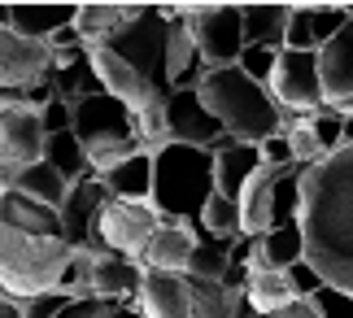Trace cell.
<instances>
[{
    "instance_id": "cell-49",
    "label": "cell",
    "mask_w": 353,
    "mask_h": 318,
    "mask_svg": "<svg viewBox=\"0 0 353 318\" xmlns=\"http://www.w3.org/2000/svg\"><path fill=\"white\" fill-rule=\"evenodd\" d=\"M0 301H5V288H0Z\"/></svg>"
},
{
    "instance_id": "cell-2",
    "label": "cell",
    "mask_w": 353,
    "mask_h": 318,
    "mask_svg": "<svg viewBox=\"0 0 353 318\" xmlns=\"http://www.w3.org/2000/svg\"><path fill=\"white\" fill-rule=\"evenodd\" d=\"M196 96L205 101L214 122L223 127L227 140L236 144H262L270 135L283 131V109L275 105V96L240 70V66H219L205 70V79L196 83Z\"/></svg>"
},
{
    "instance_id": "cell-47",
    "label": "cell",
    "mask_w": 353,
    "mask_h": 318,
    "mask_svg": "<svg viewBox=\"0 0 353 318\" xmlns=\"http://www.w3.org/2000/svg\"><path fill=\"white\" fill-rule=\"evenodd\" d=\"M110 318H144V314H140V310H135L131 301H127V306H110Z\"/></svg>"
},
{
    "instance_id": "cell-37",
    "label": "cell",
    "mask_w": 353,
    "mask_h": 318,
    "mask_svg": "<svg viewBox=\"0 0 353 318\" xmlns=\"http://www.w3.org/2000/svg\"><path fill=\"white\" fill-rule=\"evenodd\" d=\"M283 140H288V148H292V161L301 166V170H310V166H319L323 157V148H319V140H314V131L305 127V118H296L288 131H283Z\"/></svg>"
},
{
    "instance_id": "cell-40",
    "label": "cell",
    "mask_w": 353,
    "mask_h": 318,
    "mask_svg": "<svg viewBox=\"0 0 353 318\" xmlns=\"http://www.w3.org/2000/svg\"><path fill=\"white\" fill-rule=\"evenodd\" d=\"M283 275H288V284H292V297H314L319 292V288H327V284H323V275L314 270V266H310V261L301 257V261H296V266H288V270H283Z\"/></svg>"
},
{
    "instance_id": "cell-29",
    "label": "cell",
    "mask_w": 353,
    "mask_h": 318,
    "mask_svg": "<svg viewBox=\"0 0 353 318\" xmlns=\"http://www.w3.org/2000/svg\"><path fill=\"white\" fill-rule=\"evenodd\" d=\"M13 192H22V197H31L39 205H48V210H61V201H65V192H70V183L52 170V166L39 157L35 166H22L18 179H13Z\"/></svg>"
},
{
    "instance_id": "cell-22",
    "label": "cell",
    "mask_w": 353,
    "mask_h": 318,
    "mask_svg": "<svg viewBox=\"0 0 353 318\" xmlns=\"http://www.w3.org/2000/svg\"><path fill=\"white\" fill-rule=\"evenodd\" d=\"M305 257V236H301V223H288V227H270L262 231L257 240H249V261L253 270H288Z\"/></svg>"
},
{
    "instance_id": "cell-15",
    "label": "cell",
    "mask_w": 353,
    "mask_h": 318,
    "mask_svg": "<svg viewBox=\"0 0 353 318\" xmlns=\"http://www.w3.org/2000/svg\"><path fill=\"white\" fill-rule=\"evenodd\" d=\"M319 83H323V105L341 109L353 101V22L341 26L319 52Z\"/></svg>"
},
{
    "instance_id": "cell-33",
    "label": "cell",
    "mask_w": 353,
    "mask_h": 318,
    "mask_svg": "<svg viewBox=\"0 0 353 318\" xmlns=\"http://www.w3.org/2000/svg\"><path fill=\"white\" fill-rule=\"evenodd\" d=\"M232 270V240H210V236H196V248L188 257V279H227Z\"/></svg>"
},
{
    "instance_id": "cell-38",
    "label": "cell",
    "mask_w": 353,
    "mask_h": 318,
    "mask_svg": "<svg viewBox=\"0 0 353 318\" xmlns=\"http://www.w3.org/2000/svg\"><path fill=\"white\" fill-rule=\"evenodd\" d=\"M279 52H283V48H279ZM279 52H275V48H253V44H249V48L240 52V61H236V66H240V70H244V74H249V79L257 83V88H266V83H270V74H275V61H279Z\"/></svg>"
},
{
    "instance_id": "cell-26",
    "label": "cell",
    "mask_w": 353,
    "mask_h": 318,
    "mask_svg": "<svg viewBox=\"0 0 353 318\" xmlns=\"http://www.w3.org/2000/svg\"><path fill=\"white\" fill-rule=\"evenodd\" d=\"M74 5H9V31L35 39V44H48L61 26L74 22Z\"/></svg>"
},
{
    "instance_id": "cell-9",
    "label": "cell",
    "mask_w": 353,
    "mask_h": 318,
    "mask_svg": "<svg viewBox=\"0 0 353 318\" xmlns=\"http://www.w3.org/2000/svg\"><path fill=\"white\" fill-rule=\"evenodd\" d=\"M161 227V214L153 205H135V201H105L101 210V223H97V244L110 248L118 257H131L140 261L144 244L153 240V231Z\"/></svg>"
},
{
    "instance_id": "cell-18",
    "label": "cell",
    "mask_w": 353,
    "mask_h": 318,
    "mask_svg": "<svg viewBox=\"0 0 353 318\" xmlns=\"http://www.w3.org/2000/svg\"><path fill=\"white\" fill-rule=\"evenodd\" d=\"M166 83L170 92H192L201 79H205L210 66L201 61V52L192 44V35H188L183 26V9H174V18H166Z\"/></svg>"
},
{
    "instance_id": "cell-31",
    "label": "cell",
    "mask_w": 353,
    "mask_h": 318,
    "mask_svg": "<svg viewBox=\"0 0 353 318\" xmlns=\"http://www.w3.org/2000/svg\"><path fill=\"white\" fill-rule=\"evenodd\" d=\"M240 297L219 279H188V306H192V318H236Z\"/></svg>"
},
{
    "instance_id": "cell-50",
    "label": "cell",
    "mask_w": 353,
    "mask_h": 318,
    "mask_svg": "<svg viewBox=\"0 0 353 318\" xmlns=\"http://www.w3.org/2000/svg\"><path fill=\"white\" fill-rule=\"evenodd\" d=\"M0 192H5V188H0Z\"/></svg>"
},
{
    "instance_id": "cell-32",
    "label": "cell",
    "mask_w": 353,
    "mask_h": 318,
    "mask_svg": "<svg viewBox=\"0 0 353 318\" xmlns=\"http://www.w3.org/2000/svg\"><path fill=\"white\" fill-rule=\"evenodd\" d=\"M44 161L57 170L65 183H79V179H92V166L83 144L74 140V131H61V135H44Z\"/></svg>"
},
{
    "instance_id": "cell-27",
    "label": "cell",
    "mask_w": 353,
    "mask_h": 318,
    "mask_svg": "<svg viewBox=\"0 0 353 318\" xmlns=\"http://www.w3.org/2000/svg\"><path fill=\"white\" fill-rule=\"evenodd\" d=\"M288 5H244L240 26H244V48H283V31H288Z\"/></svg>"
},
{
    "instance_id": "cell-10",
    "label": "cell",
    "mask_w": 353,
    "mask_h": 318,
    "mask_svg": "<svg viewBox=\"0 0 353 318\" xmlns=\"http://www.w3.org/2000/svg\"><path fill=\"white\" fill-rule=\"evenodd\" d=\"M105 201H110V192H105V183H101L97 175L70 183V192H65V201H61V210H57V218H61V240L70 244V248L97 244V223H101Z\"/></svg>"
},
{
    "instance_id": "cell-13",
    "label": "cell",
    "mask_w": 353,
    "mask_h": 318,
    "mask_svg": "<svg viewBox=\"0 0 353 318\" xmlns=\"http://www.w3.org/2000/svg\"><path fill=\"white\" fill-rule=\"evenodd\" d=\"M44 157V127L39 109H0V166L22 170Z\"/></svg>"
},
{
    "instance_id": "cell-43",
    "label": "cell",
    "mask_w": 353,
    "mask_h": 318,
    "mask_svg": "<svg viewBox=\"0 0 353 318\" xmlns=\"http://www.w3.org/2000/svg\"><path fill=\"white\" fill-rule=\"evenodd\" d=\"M110 306L114 301H101V297H70L57 318H110Z\"/></svg>"
},
{
    "instance_id": "cell-3",
    "label": "cell",
    "mask_w": 353,
    "mask_h": 318,
    "mask_svg": "<svg viewBox=\"0 0 353 318\" xmlns=\"http://www.w3.org/2000/svg\"><path fill=\"white\" fill-rule=\"evenodd\" d=\"M214 197V153L210 148L166 144L153 153V210L161 223H196Z\"/></svg>"
},
{
    "instance_id": "cell-20",
    "label": "cell",
    "mask_w": 353,
    "mask_h": 318,
    "mask_svg": "<svg viewBox=\"0 0 353 318\" xmlns=\"http://www.w3.org/2000/svg\"><path fill=\"white\" fill-rule=\"evenodd\" d=\"M0 223L22 231V236H39V240H61V218L57 210H48V205H39L31 197H22V192H0Z\"/></svg>"
},
{
    "instance_id": "cell-19",
    "label": "cell",
    "mask_w": 353,
    "mask_h": 318,
    "mask_svg": "<svg viewBox=\"0 0 353 318\" xmlns=\"http://www.w3.org/2000/svg\"><path fill=\"white\" fill-rule=\"evenodd\" d=\"M196 248V231L183 227V223H161L153 231V240L144 244L140 253V266L144 270H170V275H183L188 270V257Z\"/></svg>"
},
{
    "instance_id": "cell-23",
    "label": "cell",
    "mask_w": 353,
    "mask_h": 318,
    "mask_svg": "<svg viewBox=\"0 0 353 318\" xmlns=\"http://www.w3.org/2000/svg\"><path fill=\"white\" fill-rule=\"evenodd\" d=\"M283 170H270V166H257L249 175L244 192L236 197V210H240V236L244 240H257L262 231H270V188Z\"/></svg>"
},
{
    "instance_id": "cell-36",
    "label": "cell",
    "mask_w": 353,
    "mask_h": 318,
    "mask_svg": "<svg viewBox=\"0 0 353 318\" xmlns=\"http://www.w3.org/2000/svg\"><path fill=\"white\" fill-rule=\"evenodd\" d=\"M305 127L314 131V140H319L323 153H336V148H345V114H336L332 105L314 109V114L305 118Z\"/></svg>"
},
{
    "instance_id": "cell-41",
    "label": "cell",
    "mask_w": 353,
    "mask_h": 318,
    "mask_svg": "<svg viewBox=\"0 0 353 318\" xmlns=\"http://www.w3.org/2000/svg\"><path fill=\"white\" fill-rule=\"evenodd\" d=\"M314 310H319V318H353V297H345V292H336V288H319L314 297Z\"/></svg>"
},
{
    "instance_id": "cell-48",
    "label": "cell",
    "mask_w": 353,
    "mask_h": 318,
    "mask_svg": "<svg viewBox=\"0 0 353 318\" xmlns=\"http://www.w3.org/2000/svg\"><path fill=\"white\" fill-rule=\"evenodd\" d=\"M345 148H353V114H345Z\"/></svg>"
},
{
    "instance_id": "cell-39",
    "label": "cell",
    "mask_w": 353,
    "mask_h": 318,
    "mask_svg": "<svg viewBox=\"0 0 353 318\" xmlns=\"http://www.w3.org/2000/svg\"><path fill=\"white\" fill-rule=\"evenodd\" d=\"M257 161L270 166V170H301V166L292 161V148H288V140H283V135H270V140L257 144Z\"/></svg>"
},
{
    "instance_id": "cell-4",
    "label": "cell",
    "mask_w": 353,
    "mask_h": 318,
    "mask_svg": "<svg viewBox=\"0 0 353 318\" xmlns=\"http://www.w3.org/2000/svg\"><path fill=\"white\" fill-rule=\"evenodd\" d=\"M70 131H74V140L83 144L88 166H92L97 179L144 148L140 131H135V114L122 101L105 96V92L83 96V101H70Z\"/></svg>"
},
{
    "instance_id": "cell-35",
    "label": "cell",
    "mask_w": 353,
    "mask_h": 318,
    "mask_svg": "<svg viewBox=\"0 0 353 318\" xmlns=\"http://www.w3.org/2000/svg\"><path fill=\"white\" fill-rule=\"evenodd\" d=\"M301 223V170H283L270 188V227Z\"/></svg>"
},
{
    "instance_id": "cell-7",
    "label": "cell",
    "mask_w": 353,
    "mask_h": 318,
    "mask_svg": "<svg viewBox=\"0 0 353 318\" xmlns=\"http://www.w3.org/2000/svg\"><path fill=\"white\" fill-rule=\"evenodd\" d=\"M183 26L210 70L240 61V52H244L240 5H192V9H183Z\"/></svg>"
},
{
    "instance_id": "cell-11",
    "label": "cell",
    "mask_w": 353,
    "mask_h": 318,
    "mask_svg": "<svg viewBox=\"0 0 353 318\" xmlns=\"http://www.w3.org/2000/svg\"><path fill=\"white\" fill-rule=\"evenodd\" d=\"M166 140L170 144H188V148H214L223 140V127L214 122V114L196 96V88L166 96Z\"/></svg>"
},
{
    "instance_id": "cell-17",
    "label": "cell",
    "mask_w": 353,
    "mask_h": 318,
    "mask_svg": "<svg viewBox=\"0 0 353 318\" xmlns=\"http://www.w3.org/2000/svg\"><path fill=\"white\" fill-rule=\"evenodd\" d=\"M135 310L144 318H192V306H188V275L144 270L140 292H135Z\"/></svg>"
},
{
    "instance_id": "cell-34",
    "label": "cell",
    "mask_w": 353,
    "mask_h": 318,
    "mask_svg": "<svg viewBox=\"0 0 353 318\" xmlns=\"http://www.w3.org/2000/svg\"><path fill=\"white\" fill-rule=\"evenodd\" d=\"M196 236H210V240H232V236H240V210H236V201H227V197H214L205 201V210H201V218H196Z\"/></svg>"
},
{
    "instance_id": "cell-14",
    "label": "cell",
    "mask_w": 353,
    "mask_h": 318,
    "mask_svg": "<svg viewBox=\"0 0 353 318\" xmlns=\"http://www.w3.org/2000/svg\"><path fill=\"white\" fill-rule=\"evenodd\" d=\"M349 22H353V9H341V5H296L288 13L283 48H292V52H319Z\"/></svg>"
},
{
    "instance_id": "cell-30",
    "label": "cell",
    "mask_w": 353,
    "mask_h": 318,
    "mask_svg": "<svg viewBox=\"0 0 353 318\" xmlns=\"http://www.w3.org/2000/svg\"><path fill=\"white\" fill-rule=\"evenodd\" d=\"M48 88H52V96H61V101L97 96L101 79H97V70H92V52H83L79 61H65V66H48Z\"/></svg>"
},
{
    "instance_id": "cell-28",
    "label": "cell",
    "mask_w": 353,
    "mask_h": 318,
    "mask_svg": "<svg viewBox=\"0 0 353 318\" xmlns=\"http://www.w3.org/2000/svg\"><path fill=\"white\" fill-rule=\"evenodd\" d=\"M288 301H296V297H292V284L283 270H249V279H244V306L257 318L283 310Z\"/></svg>"
},
{
    "instance_id": "cell-12",
    "label": "cell",
    "mask_w": 353,
    "mask_h": 318,
    "mask_svg": "<svg viewBox=\"0 0 353 318\" xmlns=\"http://www.w3.org/2000/svg\"><path fill=\"white\" fill-rule=\"evenodd\" d=\"M48 66H52L48 44L22 39L18 31L0 26V92H18V88H31V83H44Z\"/></svg>"
},
{
    "instance_id": "cell-42",
    "label": "cell",
    "mask_w": 353,
    "mask_h": 318,
    "mask_svg": "<svg viewBox=\"0 0 353 318\" xmlns=\"http://www.w3.org/2000/svg\"><path fill=\"white\" fill-rule=\"evenodd\" d=\"M39 127H44V135H61V131H70V101L52 96V101L39 109Z\"/></svg>"
},
{
    "instance_id": "cell-1",
    "label": "cell",
    "mask_w": 353,
    "mask_h": 318,
    "mask_svg": "<svg viewBox=\"0 0 353 318\" xmlns=\"http://www.w3.org/2000/svg\"><path fill=\"white\" fill-rule=\"evenodd\" d=\"M301 236L323 284L353 297V148L301 170Z\"/></svg>"
},
{
    "instance_id": "cell-6",
    "label": "cell",
    "mask_w": 353,
    "mask_h": 318,
    "mask_svg": "<svg viewBox=\"0 0 353 318\" xmlns=\"http://www.w3.org/2000/svg\"><path fill=\"white\" fill-rule=\"evenodd\" d=\"M166 26L170 22H166L161 9H144L140 5L135 22L122 26L110 44H105L114 57H122L144 83H153L161 92H170V83H166Z\"/></svg>"
},
{
    "instance_id": "cell-24",
    "label": "cell",
    "mask_w": 353,
    "mask_h": 318,
    "mask_svg": "<svg viewBox=\"0 0 353 318\" xmlns=\"http://www.w3.org/2000/svg\"><path fill=\"white\" fill-rule=\"evenodd\" d=\"M135 13H140V5H79L74 31H79V39H83V48L92 52V48L110 44L122 26H131Z\"/></svg>"
},
{
    "instance_id": "cell-44",
    "label": "cell",
    "mask_w": 353,
    "mask_h": 318,
    "mask_svg": "<svg viewBox=\"0 0 353 318\" xmlns=\"http://www.w3.org/2000/svg\"><path fill=\"white\" fill-rule=\"evenodd\" d=\"M65 292H44V297H31V301H22V318H57L65 310Z\"/></svg>"
},
{
    "instance_id": "cell-25",
    "label": "cell",
    "mask_w": 353,
    "mask_h": 318,
    "mask_svg": "<svg viewBox=\"0 0 353 318\" xmlns=\"http://www.w3.org/2000/svg\"><path fill=\"white\" fill-rule=\"evenodd\" d=\"M105 192H110V201H135V205H153V153H135L127 161H118L114 170L101 175Z\"/></svg>"
},
{
    "instance_id": "cell-8",
    "label": "cell",
    "mask_w": 353,
    "mask_h": 318,
    "mask_svg": "<svg viewBox=\"0 0 353 318\" xmlns=\"http://www.w3.org/2000/svg\"><path fill=\"white\" fill-rule=\"evenodd\" d=\"M266 92L275 96V105L283 109V118H310L314 109H323V83H319V57L314 52H292L283 48L275 61V74H270Z\"/></svg>"
},
{
    "instance_id": "cell-5",
    "label": "cell",
    "mask_w": 353,
    "mask_h": 318,
    "mask_svg": "<svg viewBox=\"0 0 353 318\" xmlns=\"http://www.w3.org/2000/svg\"><path fill=\"white\" fill-rule=\"evenodd\" d=\"M74 248L65 240H39L22 236L0 223V288L13 301H31L44 292H57V279Z\"/></svg>"
},
{
    "instance_id": "cell-45",
    "label": "cell",
    "mask_w": 353,
    "mask_h": 318,
    "mask_svg": "<svg viewBox=\"0 0 353 318\" xmlns=\"http://www.w3.org/2000/svg\"><path fill=\"white\" fill-rule=\"evenodd\" d=\"M266 318H319V310H314V301L296 297V301H288V306H283V310H275V314H266Z\"/></svg>"
},
{
    "instance_id": "cell-21",
    "label": "cell",
    "mask_w": 353,
    "mask_h": 318,
    "mask_svg": "<svg viewBox=\"0 0 353 318\" xmlns=\"http://www.w3.org/2000/svg\"><path fill=\"white\" fill-rule=\"evenodd\" d=\"M210 153H214V192L227 197V201H236L244 192V183H249V175L262 166V161H257V148L253 144H236V140L223 135Z\"/></svg>"
},
{
    "instance_id": "cell-16",
    "label": "cell",
    "mask_w": 353,
    "mask_h": 318,
    "mask_svg": "<svg viewBox=\"0 0 353 318\" xmlns=\"http://www.w3.org/2000/svg\"><path fill=\"white\" fill-rule=\"evenodd\" d=\"M140 279H144L140 261L118 257V253H110V248L92 244V297L114 301V306H127V301L140 292Z\"/></svg>"
},
{
    "instance_id": "cell-46",
    "label": "cell",
    "mask_w": 353,
    "mask_h": 318,
    "mask_svg": "<svg viewBox=\"0 0 353 318\" xmlns=\"http://www.w3.org/2000/svg\"><path fill=\"white\" fill-rule=\"evenodd\" d=\"M0 318H22V301L5 297V301H0Z\"/></svg>"
}]
</instances>
